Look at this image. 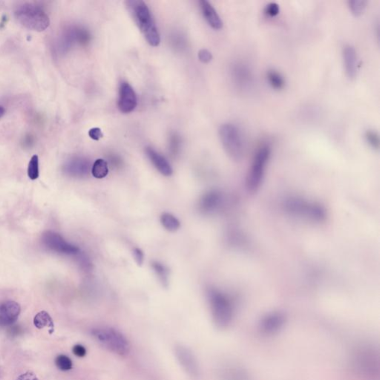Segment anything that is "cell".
Listing matches in <instances>:
<instances>
[{
    "instance_id": "18",
    "label": "cell",
    "mask_w": 380,
    "mask_h": 380,
    "mask_svg": "<svg viewBox=\"0 0 380 380\" xmlns=\"http://www.w3.org/2000/svg\"><path fill=\"white\" fill-rule=\"evenodd\" d=\"M200 8L204 19L212 29L219 30L223 27V22L213 6L206 0L199 2Z\"/></svg>"
},
{
    "instance_id": "15",
    "label": "cell",
    "mask_w": 380,
    "mask_h": 380,
    "mask_svg": "<svg viewBox=\"0 0 380 380\" xmlns=\"http://www.w3.org/2000/svg\"><path fill=\"white\" fill-rule=\"evenodd\" d=\"M342 59L346 75L350 79H353L357 75L359 64L356 49L351 45H346L343 48Z\"/></svg>"
},
{
    "instance_id": "14",
    "label": "cell",
    "mask_w": 380,
    "mask_h": 380,
    "mask_svg": "<svg viewBox=\"0 0 380 380\" xmlns=\"http://www.w3.org/2000/svg\"><path fill=\"white\" fill-rule=\"evenodd\" d=\"M64 171L67 175L77 178L86 176L92 170L90 161L81 157H76L68 161L64 166Z\"/></svg>"
},
{
    "instance_id": "12",
    "label": "cell",
    "mask_w": 380,
    "mask_h": 380,
    "mask_svg": "<svg viewBox=\"0 0 380 380\" xmlns=\"http://www.w3.org/2000/svg\"><path fill=\"white\" fill-rule=\"evenodd\" d=\"M90 34L86 29L80 27H72L65 32L61 49L67 52L75 44L86 45L90 41Z\"/></svg>"
},
{
    "instance_id": "4",
    "label": "cell",
    "mask_w": 380,
    "mask_h": 380,
    "mask_svg": "<svg viewBox=\"0 0 380 380\" xmlns=\"http://www.w3.org/2000/svg\"><path fill=\"white\" fill-rule=\"evenodd\" d=\"M270 155L271 147L269 144L261 145L254 155L246 178V188L250 193H255L259 190L264 180Z\"/></svg>"
},
{
    "instance_id": "33",
    "label": "cell",
    "mask_w": 380,
    "mask_h": 380,
    "mask_svg": "<svg viewBox=\"0 0 380 380\" xmlns=\"http://www.w3.org/2000/svg\"><path fill=\"white\" fill-rule=\"evenodd\" d=\"M89 135L92 139L95 141H99L101 138L104 137L102 131L100 128H92L89 130Z\"/></svg>"
},
{
    "instance_id": "10",
    "label": "cell",
    "mask_w": 380,
    "mask_h": 380,
    "mask_svg": "<svg viewBox=\"0 0 380 380\" xmlns=\"http://www.w3.org/2000/svg\"><path fill=\"white\" fill-rule=\"evenodd\" d=\"M231 76L234 84L241 90H248L253 86V72L245 63L237 62L232 65Z\"/></svg>"
},
{
    "instance_id": "32",
    "label": "cell",
    "mask_w": 380,
    "mask_h": 380,
    "mask_svg": "<svg viewBox=\"0 0 380 380\" xmlns=\"http://www.w3.org/2000/svg\"><path fill=\"white\" fill-rule=\"evenodd\" d=\"M74 354L78 357H84L86 356V353H87V350H86V347L83 346L82 344H75L72 349Z\"/></svg>"
},
{
    "instance_id": "11",
    "label": "cell",
    "mask_w": 380,
    "mask_h": 380,
    "mask_svg": "<svg viewBox=\"0 0 380 380\" xmlns=\"http://www.w3.org/2000/svg\"><path fill=\"white\" fill-rule=\"evenodd\" d=\"M138 104L137 95L133 88L127 82H122L120 85L119 96H118V106L121 112L124 114L130 113L135 110Z\"/></svg>"
},
{
    "instance_id": "23",
    "label": "cell",
    "mask_w": 380,
    "mask_h": 380,
    "mask_svg": "<svg viewBox=\"0 0 380 380\" xmlns=\"http://www.w3.org/2000/svg\"><path fill=\"white\" fill-rule=\"evenodd\" d=\"M284 318V316L281 313H272L264 318L263 325L267 330H275L282 324Z\"/></svg>"
},
{
    "instance_id": "9",
    "label": "cell",
    "mask_w": 380,
    "mask_h": 380,
    "mask_svg": "<svg viewBox=\"0 0 380 380\" xmlns=\"http://www.w3.org/2000/svg\"><path fill=\"white\" fill-rule=\"evenodd\" d=\"M175 353L186 373L191 377L196 378L199 375V364L192 350L186 346L177 345L175 347Z\"/></svg>"
},
{
    "instance_id": "6",
    "label": "cell",
    "mask_w": 380,
    "mask_h": 380,
    "mask_svg": "<svg viewBox=\"0 0 380 380\" xmlns=\"http://www.w3.org/2000/svg\"><path fill=\"white\" fill-rule=\"evenodd\" d=\"M15 18L22 26L35 32H43L50 25L47 14L41 7L32 3H24L18 7L15 11Z\"/></svg>"
},
{
    "instance_id": "24",
    "label": "cell",
    "mask_w": 380,
    "mask_h": 380,
    "mask_svg": "<svg viewBox=\"0 0 380 380\" xmlns=\"http://www.w3.org/2000/svg\"><path fill=\"white\" fill-rule=\"evenodd\" d=\"M152 267L161 283L163 284H168L169 269L164 264L158 262V261L152 262Z\"/></svg>"
},
{
    "instance_id": "3",
    "label": "cell",
    "mask_w": 380,
    "mask_h": 380,
    "mask_svg": "<svg viewBox=\"0 0 380 380\" xmlns=\"http://www.w3.org/2000/svg\"><path fill=\"white\" fill-rule=\"evenodd\" d=\"M207 300L214 322L218 327H227L233 317V307L230 298L215 288L207 290Z\"/></svg>"
},
{
    "instance_id": "34",
    "label": "cell",
    "mask_w": 380,
    "mask_h": 380,
    "mask_svg": "<svg viewBox=\"0 0 380 380\" xmlns=\"http://www.w3.org/2000/svg\"><path fill=\"white\" fill-rule=\"evenodd\" d=\"M133 256L135 258V261L139 266H141L144 263V255L142 250L139 248H135L133 250Z\"/></svg>"
},
{
    "instance_id": "37",
    "label": "cell",
    "mask_w": 380,
    "mask_h": 380,
    "mask_svg": "<svg viewBox=\"0 0 380 380\" xmlns=\"http://www.w3.org/2000/svg\"><path fill=\"white\" fill-rule=\"evenodd\" d=\"M5 113H6V109L3 106H0V118L5 115Z\"/></svg>"
},
{
    "instance_id": "5",
    "label": "cell",
    "mask_w": 380,
    "mask_h": 380,
    "mask_svg": "<svg viewBox=\"0 0 380 380\" xmlns=\"http://www.w3.org/2000/svg\"><path fill=\"white\" fill-rule=\"evenodd\" d=\"M284 208L292 216L316 222L324 221L327 216L325 209L322 206L298 197L287 198L284 202Z\"/></svg>"
},
{
    "instance_id": "16",
    "label": "cell",
    "mask_w": 380,
    "mask_h": 380,
    "mask_svg": "<svg viewBox=\"0 0 380 380\" xmlns=\"http://www.w3.org/2000/svg\"><path fill=\"white\" fill-rule=\"evenodd\" d=\"M223 195L216 190L210 191L204 194L199 203L200 209L205 213H212L218 210L223 203Z\"/></svg>"
},
{
    "instance_id": "31",
    "label": "cell",
    "mask_w": 380,
    "mask_h": 380,
    "mask_svg": "<svg viewBox=\"0 0 380 380\" xmlns=\"http://www.w3.org/2000/svg\"><path fill=\"white\" fill-rule=\"evenodd\" d=\"M198 58L201 62L207 64L212 61V55L211 52H209L207 49H201L198 52Z\"/></svg>"
},
{
    "instance_id": "27",
    "label": "cell",
    "mask_w": 380,
    "mask_h": 380,
    "mask_svg": "<svg viewBox=\"0 0 380 380\" xmlns=\"http://www.w3.org/2000/svg\"><path fill=\"white\" fill-rule=\"evenodd\" d=\"M366 142L372 149L378 150L379 148V136L377 132L374 130L366 131L364 134Z\"/></svg>"
},
{
    "instance_id": "2",
    "label": "cell",
    "mask_w": 380,
    "mask_h": 380,
    "mask_svg": "<svg viewBox=\"0 0 380 380\" xmlns=\"http://www.w3.org/2000/svg\"><path fill=\"white\" fill-rule=\"evenodd\" d=\"M90 334L98 344L115 354L127 356L130 351L129 340L118 329L108 326H98L91 329Z\"/></svg>"
},
{
    "instance_id": "28",
    "label": "cell",
    "mask_w": 380,
    "mask_h": 380,
    "mask_svg": "<svg viewBox=\"0 0 380 380\" xmlns=\"http://www.w3.org/2000/svg\"><path fill=\"white\" fill-rule=\"evenodd\" d=\"M55 363H56L57 367L64 371L70 370L73 367L72 359L66 355H59L55 359Z\"/></svg>"
},
{
    "instance_id": "36",
    "label": "cell",
    "mask_w": 380,
    "mask_h": 380,
    "mask_svg": "<svg viewBox=\"0 0 380 380\" xmlns=\"http://www.w3.org/2000/svg\"><path fill=\"white\" fill-rule=\"evenodd\" d=\"M20 332H21V330H20L19 327H18V326H16V327H14L11 330L10 333H12V335H18Z\"/></svg>"
},
{
    "instance_id": "30",
    "label": "cell",
    "mask_w": 380,
    "mask_h": 380,
    "mask_svg": "<svg viewBox=\"0 0 380 380\" xmlns=\"http://www.w3.org/2000/svg\"><path fill=\"white\" fill-rule=\"evenodd\" d=\"M279 6L275 3H269L264 9V13L270 18H275L279 14Z\"/></svg>"
},
{
    "instance_id": "29",
    "label": "cell",
    "mask_w": 380,
    "mask_h": 380,
    "mask_svg": "<svg viewBox=\"0 0 380 380\" xmlns=\"http://www.w3.org/2000/svg\"><path fill=\"white\" fill-rule=\"evenodd\" d=\"M181 145V140L176 134H172L169 138V149L172 154L178 153Z\"/></svg>"
},
{
    "instance_id": "1",
    "label": "cell",
    "mask_w": 380,
    "mask_h": 380,
    "mask_svg": "<svg viewBox=\"0 0 380 380\" xmlns=\"http://www.w3.org/2000/svg\"><path fill=\"white\" fill-rule=\"evenodd\" d=\"M127 6L147 43L154 47L159 46V32L147 5L141 0H132L127 2Z\"/></svg>"
},
{
    "instance_id": "35",
    "label": "cell",
    "mask_w": 380,
    "mask_h": 380,
    "mask_svg": "<svg viewBox=\"0 0 380 380\" xmlns=\"http://www.w3.org/2000/svg\"><path fill=\"white\" fill-rule=\"evenodd\" d=\"M17 380H39V379L33 372L28 371L21 374Z\"/></svg>"
},
{
    "instance_id": "13",
    "label": "cell",
    "mask_w": 380,
    "mask_h": 380,
    "mask_svg": "<svg viewBox=\"0 0 380 380\" xmlns=\"http://www.w3.org/2000/svg\"><path fill=\"white\" fill-rule=\"evenodd\" d=\"M21 312V305L16 301H8L0 304V326L12 325L16 322Z\"/></svg>"
},
{
    "instance_id": "7",
    "label": "cell",
    "mask_w": 380,
    "mask_h": 380,
    "mask_svg": "<svg viewBox=\"0 0 380 380\" xmlns=\"http://www.w3.org/2000/svg\"><path fill=\"white\" fill-rule=\"evenodd\" d=\"M219 137L229 157L234 161H241L245 153V143L239 127L233 124H223L219 128Z\"/></svg>"
},
{
    "instance_id": "26",
    "label": "cell",
    "mask_w": 380,
    "mask_h": 380,
    "mask_svg": "<svg viewBox=\"0 0 380 380\" xmlns=\"http://www.w3.org/2000/svg\"><path fill=\"white\" fill-rule=\"evenodd\" d=\"M367 6V2L364 0H352L348 2V7L350 12L356 17H359L364 13Z\"/></svg>"
},
{
    "instance_id": "22",
    "label": "cell",
    "mask_w": 380,
    "mask_h": 380,
    "mask_svg": "<svg viewBox=\"0 0 380 380\" xmlns=\"http://www.w3.org/2000/svg\"><path fill=\"white\" fill-rule=\"evenodd\" d=\"M91 171H92V175L98 179L106 178L109 174L108 163L104 159L96 160L92 165Z\"/></svg>"
},
{
    "instance_id": "17",
    "label": "cell",
    "mask_w": 380,
    "mask_h": 380,
    "mask_svg": "<svg viewBox=\"0 0 380 380\" xmlns=\"http://www.w3.org/2000/svg\"><path fill=\"white\" fill-rule=\"evenodd\" d=\"M146 153L149 159L152 163L155 168L158 169L163 175L169 176L172 174V168L169 161L161 154L158 153L152 147H147Z\"/></svg>"
},
{
    "instance_id": "21",
    "label": "cell",
    "mask_w": 380,
    "mask_h": 380,
    "mask_svg": "<svg viewBox=\"0 0 380 380\" xmlns=\"http://www.w3.org/2000/svg\"><path fill=\"white\" fill-rule=\"evenodd\" d=\"M161 223L163 227L170 232H175L179 229L181 224L176 217L170 213L162 214L161 216Z\"/></svg>"
},
{
    "instance_id": "8",
    "label": "cell",
    "mask_w": 380,
    "mask_h": 380,
    "mask_svg": "<svg viewBox=\"0 0 380 380\" xmlns=\"http://www.w3.org/2000/svg\"><path fill=\"white\" fill-rule=\"evenodd\" d=\"M43 243L50 250L57 253L75 255L79 253L78 247L67 242L60 234L52 231L45 232L43 235Z\"/></svg>"
},
{
    "instance_id": "25",
    "label": "cell",
    "mask_w": 380,
    "mask_h": 380,
    "mask_svg": "<svg viewBox=\"0 0 380 380\" xmlns=\"http://www.w3.org/2000/svg\"><path fill=\"white\" fill-rule=\"evenodd\" d=\"M28 175L33 181L39 178V158L38 155H33L31 158L28 167Z\"/></svg>"
},
{
    "instance_id": "20",
    "label": "cell",
    "mask_w": 380,
    "mask_h": 380,
    "mask_svg": "<svg viewBox=\"0 0 380 380\" xmlns=\"http://www.w3.org/2000/svg\"><path fill=\"white\" fill-rule=\"evenodd\" d=\"M267 79L269 84L275 90H281L285 86L284 77L280 72L274 69H270L267 72Z\"/></svg>"
},
{
    "instance_id": "19",
    "label": "cell",
    "mask_w": 380,
    "mask_h": 380,
    "mask_svg": "<svg viewBox=\"0 0 380 380\" xmlns=\"http://www.w3.org/2000/svg\"><path fill=\"white\" fill-rule=\"evenodd\" d=\"M34 324L38 329H43L48 327L50 328V333H54L55 324L50 315L46 311H41L34 318Z\"/></svg>"
}]
</instances>
